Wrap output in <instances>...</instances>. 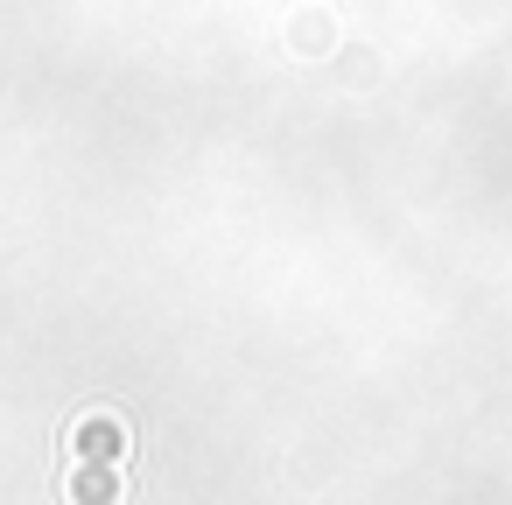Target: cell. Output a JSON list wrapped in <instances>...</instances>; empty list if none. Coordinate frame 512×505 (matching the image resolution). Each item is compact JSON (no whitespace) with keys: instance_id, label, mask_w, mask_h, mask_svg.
<instances>
[{"instance_id":"6da1fadb","label":"cell","mask_w":512,"mask_h":505,"mask_svg":"<svg viewBox=\"0 0 512 505\" xmlns=\"http://www.w3.org/2000/svg\"><path fill=\"white\" fill-rule=\"evenodd\" d=\"M71 449H78V463H120L127 456V421L113 407H92V414L71 421Z\"/></svg>"},{"instance_id":"7a4b0ae2","label":"cell","mask_w":512,"mask_h":505,"mask_svg":"<svg viewBox=\"0 0 512 505\" xmlns=\"http://www.w3.org/2000/svg\"><path fill=\"white\" fill-rule=\"evenodd\" d=\"M71 498L78 505H120V470L113 463H71Z\"/></svg>"}]
</instances>
